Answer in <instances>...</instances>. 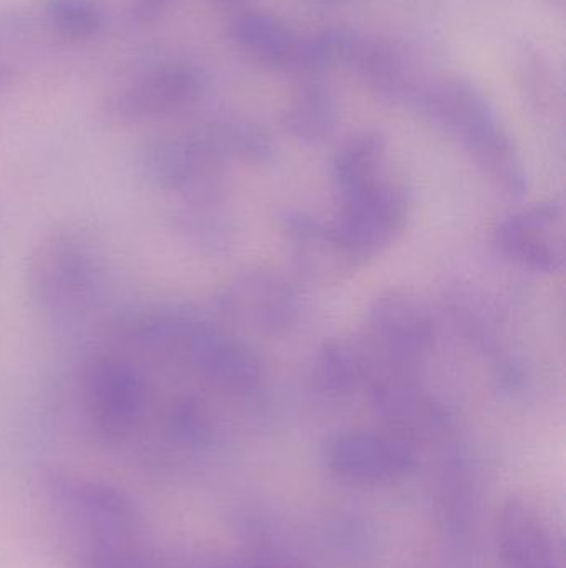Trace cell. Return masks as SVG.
Instances as JSON below:
<instances>
[{
    "label": "cell",
    "mask_w": 566,
    "mask_h": 568,
    "mask_svg": "<svg viewBox=\"0 0 566 568\" xmlns=\"http://www.w3.org/2000/svg\"><path fill=\"white\" fill-rule=\"evenodd\" d=\"M76 399L83 419L105 443H126L138 434L143 413L138 373L105 341L80 366Z\"/></svg>",
    "instance_id": "obj_4"
},
{
    "label": "cell",
    "mask_w": 566,
    "mask_h": 568,
    "mask_svg": "<svg viewBox=\"0 0 566 568\" xmlns=\"http://www.w3.org/2000/svg\"><path fill=\"white\" fill-rule=\"evenodd\" d=\"M12 70H10L9 67L3 65V63H0V93H2L3 90L10 85V82H12Z\"/></svg>",
    "instance_id": "obj_28"
},
{
    "label": "cell",
    "mask_w": 566,
    "mask_h": 568,
    "mask_svg": "<svg viewBox=\"0 0 566 568\" xmlns=\"http://www.w3.org/2000/svg\"><path fill=\"white\" fill-rule=\"evenodd\" d=\"M372 406L389 433L418 447L447 439L454 417L414 376H384L369 384Z\"/></svg>",
    "instance_id": "obj_10"
},
{
    "label": "cell",
    "mask_w": 566,
    "mask_h": 568,
    "mask_svg": "<svg viewBox=\"0 0 566 568\" xmlns=\"http://www.w3.org/2000/svg\"><path fill=\"white\" fill-rule=\"evenodd\" d=\"M25 290L33 311L55 326H75L99 310L105 265L89 233L70 223L42 233L27 258Z\"/></svg>",
    "instance_id": "obj_1"
},
{
    "label": "cell",
    "mask_w": 566,
    "mask_h": 568,
    "mask_svg": "<svg viewBox=\"0 0 566 568\" xmlns=\"http://www.w3.org/2000/svg\"><path fill=\"white\" fill-rule=\"evenodd\" d=\"M325 460L336 476L364 486L395 483L419 466L418 447L389 430L336 434L326 446Z\"/></svg>",
    "instance_id": "obj_8"
},
{
    "label": "cell",
    "mask_w": 566,
    "mask_h": 568,
    "mask_svg": "<svg viewBox=\"0 0 566 568\" xmlns=\"http://www.w3.org/2000/svg\"><path fill=\"white\" fill-rule=\"evenodd\" d=\"M369 363L361 344L331 341L319 351L315 364V384L325 396H351L368 387Z\"/></svg>",
    "instance_id": "obj_20"
},
{
    "label": "cell",
    "mask_w": 566,
    "mask_h": 568,
    "mask_svg": "<svg viewBox=\"0 0 566 568\" xmlns=\"http://www.w3.org/2000/svg\"><path fill=\"white\" fill-rule=\"evenodd\" d=\"M282 123L301 142L318 143L329 139L338 125L335 97L318 80H306L289 102Z\"/></svg>",
    "instance_id": "obj_19"
},
{
    "label": "cell",
    "mask_w": 566,
    "mask_h": 568,
    "mask_svg": "<svg viewBox=\"0 0 566 568\" xmlns=\"http://www.w3.org/2000/svg\"><path fill=\"white\" fill-rule=\"evenodd\" d=\"M388 173V146L384 136L374 130L356 133L346 140L332 160V179L341 196Z\"/></svg>",
    "instance_id": "obj_18"
},
{
    "label": "cell",
    "mask_w": 566,
    "mask_h": 568,
    "mask_svg": "<svg viewBox=\"0 0 566 568\" xmlns=\"http://www.w3.org/2000/svg\"><path fill=\"white\" fill-rule=\"evenodd\" d=\"M226 320L261 334H281L298 320V294L281 276L251 272L226 287L219 300Z\"/></svg>",
    "instance_id": "obj_14"
},
{
    "label": "cell",
    "mask_w": 566,
    "mask_h": 568,
    "mask_svg": "<svg viewBox=\"0 0 566 568\" xmlns=\"http://www.w3.org/2000/svg\"><path fill=\"white\" fill-rule=\"evenodd\" d=\"M45 486L53 503L82 523L92 539L135 537L138 532V509L116 487L66 473L50 474Z\"/></svg>",
    "instance_id": "obj_12"
},
{
    "label": "cell",
    "mask_w": 566,
    "mask_h": 568,
    "mask_svg": "<svg viewBox=\"0 0 566 568\" xmlns=\"http://www.w3.org/2000/svg\"><path fill=\"white\" fill-rule=\"evenodd\" d=\"M233 160L222 120H216L152 140L143 150L142 166L150 185L159 192L208 202Z\"/></svg>",
    "instance_id": "obj_3"
},
{
    "label": "cell",
    "mask_w": 566,
    "mask_h": 568,
    "mask_svg": "<svg viewBox=\"0 0 566 568\" xmlns=\"http://www.w3.org/2000/svg\"><path fill=\"white\" fill-rule=\"evenodd\" d=\"M219 568H312L302 560L295 557L276 556V554H265V556L239 557V559L222 560Z\"/></svg>",
    "instance_id": "obj_24"
},
{
    "label": "cell",
    "mask_w": 566,
    "mask_h": 568,
    "mask_svg": "<svg viewBox=\"0 0 566 568\" xmlns=\"http://www.w3.org/2000/svg\"><path fill=\"white\" fill-rule=\"evenodd\" d=\"M185 356L203 383L231 396L255 393L265 377L261 361L249 347L198 317L189 316Z\"/></svg>",
    "instance_id": "obj_9"
},
{
    "label": "cell",
    "mask_w": 566,
    "mask_h": 568,
    "mask_svg": "<svg viewBox=\"0 0 566 568\" xmlns=\"http://www.w3.org/2000/svg\"><path fill=\"white\" fill-rule=\"evenodd\" d=\"M409 105L454 135L508 195L521 199L527 193L528 175L521 150L491 100L471 80L425 79Z\"/></svg>",
    "instance_id": "obj_2"
},
{
    "label": "cell",
    "mask_w": 566,
    "mask_h": 568,
    "mask_svg": "<svg viewBox=\"0 0 566 568\" xmlns=\"http://www.w3.org/2000/svg\"><path fill=\"white\" fill-rule=\"evenodd\" d=\"M339 63L361 77L385 102L409 105L424 77L412 65L404 45L342 27Z\"/></svg>",
    "instance_id": "obj_13"
},
{
    "label": "cell",
    "mask_w": 566,
    "mask_h": 568,
    "mask_svg": "<svg viewBox=\"0 0 566 568\" xmlns=\"http://www.w3.org/2000/svg\"><path fill=\"white\" fill-rule=\"evenodd\" d=\"M42 19L56 36L79 42L102 30L105 13L99 0H45Z\"/></svg>",
    "instance_id": "obj_21"
},
{
    "label": "cell",
    "mask_w": 566,
    "mask_h": 568,
    "mask_svg": "<svg viewBox=\"0 0 566 568\" xmlns=\"http://www.w3.org/2000/svg\"><path fill=\"white\" fill-rule=\"evenodd\" d=\"M434 341V323L415 297L399 291L382 294L369 307L362 343L371 366L369 384L384 376H414L431 356Z\"/></svg>",
    "instance_id": "obj_5"
},
{
    "label": "cell",
    "mask_w": 566,
    "mask_h": 568,
    "mask_svg": "<svg viewBox=\"0 0 566 568\" xmlns=\"http://www.w3.org/2000/svg\"><path fill=\"white\" fill-rule=\"evenodd\" d=\"M32 30L29 17L20 12L0 13V45L16 42Z\"/></svg>",
    "instance_id": "obj_25"
},
{
    "label": "cell",
    "mask_w": 566,
    "mask_h": 568,
    "mask_svg": "<svg viewBox=\"0 0 566 568\" xmlns=\"http://www.w3.org/2000/svg\"><path fill=\"white\" fill-rule=\"evenodd\" d=\"M255 2L256 0H212L213 7L218 12L229 16L231 19L243 16V13L251 12Z\"/></svg>",
    "instance_id": "obj_27"
},
{
    "label": "cell",
    "mask_w": 566,
    "mask_h": 568,
    "mask_svg": "<svg viewBox=\"0 0 566 568\" xmlns=\"http://www.w3.org/2000/svg\"><path fill=\"white\" fill-rule=\"evenodd\" d=\"M86 568H152L135 537H99L90 540Z\"/></svg>",
    "instance_id": "obj_22"
},
{
    "label": "cell",
    "mask_w": 566,
    "mask_h": 568,
    "mask_svg": "<svg viewBox=\"0 0 566 568\" xmlns=\"http://www.w3.org/2000/svg\"><path fill=\"white\" fill-rule=\"evenodd\" d=\"M206 92V77L188 63L156 67L116 90L105 115L119 125H140L193 109Z\"/></svg>",
    "instance_id": "obj_7"
},
{
    "label": "cell",
    "mask_w": 566,
    "mask_h": 568,
    "mask_svg": "<svg viewBox=\"0 0 566 568\" xmlns=\"http://www.w3.org/2000/svg\"><path fill=\"white\" fill-rule=\"evenodd\" d=\"M282 232L291 243L299 266L316 278H338L358 263L336 236L332 225L302 212L286 213Z\"/></svg>",
    "instance_id": "obj_17"
},
{
    "label": "cell",
    "mask_w": 566,
    "mask_h": 568,
    "mask_svg": "<svg viewBox=\"0 0 566 568\" xmlns=\"http://www.w3.org/2000/svg\"><path fill=\"white\" fill-rule=\"evenodd\" d=\"M495 546L505 568H560L550 530L522 500L511 499L498 510Z\"/></svg>",
    "instance_id": "obj_15"
},
{
    "label": "cell",
    "mask_w": 566,
    "mask_h": 568,
    "mask_svg": "<svg viewBox=\"0 0 566 568\" xmlns=\"http://www.w3.org/2000/svg\"><path fill=\"white\" fill-rule=\"evenodd\" d=\"M521 75L528 99L537 103V106L555 99L554 70L544 53L532 49L522 52Z\"/></svg>",
    "instance_id": "obj_23"
},
{
    "label": "cell",
    "mask_w": 566,
    "mask_h": 568,
    "mask_svg": "<svg viewBox=\"0 0 566 568\" xmlns=\"http://www.w3.org/2000/svg\"><path fill=\"white\" fill-rule=\"evenodd\" d=\"M409 219V196L391 173L341 196V212L331 223L346 252L358 265L388 248Z\"/></svg>",
    "instance_id": "obj_6"
},
{
    "label": "cell",
    "mask_w": 566,
    "mask_h": 568,
    "mask_svg": "<svg viewBox=\"0 0 566 568\" xmlns=\"http://www.w3.org/2000/svg\"><path fill=\"white\" fill-rule=\"evenodd\" d=\"M176 0H133V19L140 23H153L165 16Z\"/></svg>",
    "instance_id": "obj_26"
},
{
    "label": "cell",
    "mask_w": 566,
    "mask_h": 568,
    "mask_svg": "<svg viewBox=\"0 0 566 568\" xmlns=\"http://www.w3.org/2000/svg\"><path fill=\"white\" fill-rule=\"evenodd\" d=\"M494 245L505 260L522 268L560 272L566 258L564 205L537 203L507 216L495 229Z\"/></svg>",
    "instance_id": "obj_11"
},
{
    "label": "cell",
    "mask_w": 566,
    "mask_h": 568,
    "mask_svg": "<svg viewBox=\"0 0 566 568\" xmlns=\"http://www.w3.org/2000/svg\"><path fill=\"white\" fill-rule=\"evenodd\" d=\"M229 33L236 47L253 62L292 75L302 37L288 23L271 13L251 10L231 20Z\"/></svg>",
    "instance_id": "obj_16"
}]
</instances>
